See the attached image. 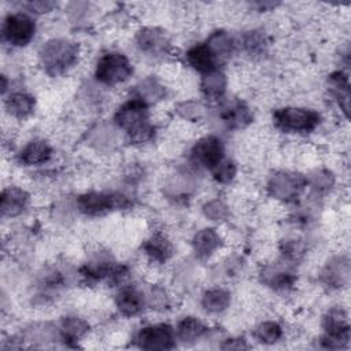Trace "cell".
<instances>
[{"label": "cell", "instance_id": "cell-15", "mask_svg": "<svg viewBox=\"0 0 351 351\" xmlns=\"http://www.w3.org/2000/svg\"><path fill=\"white\" fill-rule=\"evenodd\" d=\"M51 155H52L51 145L43 138H34L21 149L18 159L21 163L26 166H34V165H43L48 162Z\"/></svg>", "mask_w": 351, "mask_h": 351}, {"label": "cell", "instance_id": "cell-22", "mask_svg": "<svg viewBox=\"0 0 351 351\" xmlns=\"http://www.w3.org/2000/svg\"><path fill=\"white\" fill-rule=\"evenodd\" d=\"M36 100L32 95L25 92H14L5 99L7 111L19 119L29 117L34 111Z\"/></svg>", "mask_w": 351, "mask_h": 351}, {"label": "cell", "instance_id": "cell-18", "mask_svg": "<svg viewBox=\"0 0 351 351\" xmlns=\"http://www.w3.org/2000/svg\"><path fill=\"white\" fill-rule=\"evenodd\" d=\"M221 117L230 129H243L252 121V114L243 101H232L225 106Z\"/></svg>", "mask_w": 351, "mask_h": 351}, {"label": "cell", "instance_id": "cell-30", "mask_svg": "<svg viewBox=\"0 0 351 351\" xmlns=\"http://www.w3.org/2000/svg\"><path fill=\"white\" fill-rule=\"evenodd\" d=\"M282 336V328L276 321H265L255 329V337L265 344H273Z\"/></svg>", "mask_w": 351, "mask_h": 351}, {"label": "cell", "instance_id": "cell-31", "mask_svg": "<svg viewBox=\"0 0 351 351\" xmlns=\"http://www.w3.org/2000/svg\"><path fill=\"white\" fill-rule=\"evenodd\" d=\"M204 107L197 103V101H193V100H186V101H181L176 106V111L177 114L186 119V121H192V122H196V121H200L203 117H204Z\"/></svg>", "mask_w": 351, "mask_h": 351}, {"label": "cell", "instance_id": "cell-12", "mask_svg": "<svg viewBox=\"0 0 351 351\" xmlns=\"http://www.w3.org/2000/svg\"><path fill=\"white\" fill-rule=\"evenodd\" d=\"M350 261L346 256L330 259L321 271V281L330 288H341L348 282Z\"/></svg>", "mask_w": 351, "mask_h": 351}, {"label": "cell", "instance_id": "cell-38", "mask_svg": "<svg viewBox=\"0 0 351 351\" xmlns=\"http://www.w3.org/2000/svg\"><path fill=\"white\" fill-rule=\"evenodd\" d=\"M56 5V3L53 1H47V0H34V1H27L23 3L22 7H25L29 12H34V14H44L51 11L53 7Z\"/></svg>", "mask_w": 351, "mask_h": 351}, {"label": "cell", "instance_id": "cell-10", "mask_svg": "<svg viewBox=\"0 0 351 351\" xmlns=\"http://www.w3.org/2000/svg\"><path fill=\"white\" fill-rule=\"evenodd\" d=\"M261 280L276 291H287L293 285L296 277L288 265L273 263L262 269Z\"/></svg>", "mask_w": 351, "mask_h": 351}, {"label": "cell", "instance_id": "cell-6", "mask_svg": "<svg viewBox=\"0 0 351 351\" xmlns=\"http://www.w3.org/2000/svg\"><path fill=\"white\" fill-rule=\"evenodd\" d=\"M3 38L14 45V47H23L29 44L36 33V23L34 21L23 12H15L7 15L3 22Z\"/></svg>", "mask_w": 351, "mask_h": 351}, {"label": "cell", "instance_id": "cell-14", "mask_svg": "<svg viewBox=\"0 0 351 351\" xmlns=\"http://www.w3.org/2000/svg\"><path fill=\"white\" fill-rule=\"evenodd\" d=\"M115 306L122 315L133 317L143 311L145 306V298L137 288L125 287L115 296Z\"/></svg>", "mask_w": 351, "mask_h": 351}, {"label": "cell", "instance_id": "cell-9", "mask_svg": "<svg viewBox=\"0 0 351 351\" xmlns=\"http://www.w3.org/2000/svg\"><path fill=\"white\" fill-rule=\"evenodd\" d=\"M192 159L197 165L213 170L223 159L222 141L215 136L202 137L192 148Z\"/></svg>", "mask_w": 351, "mask_h": 351}, {"label": "cell", "instance_id": "cell-4", "mask_svg": "<svg viewBox=\"0 0 351 351\" xmlns=\"http://www.w3.org/2000/svg\"><path fill=\"white\" fill-rule=\"evenodd\" d=\"M133 73L129 59L121 52H107L96 63L95 77L104 85H117L126 81Z\"/></svg>", "mask_w": 351, "mask_h": 351}, {"label": "cell", "instance_id": "cell-36", "mask_svg": "<svg viewBox=\"0 0 351 351\" xmlns=\"http://www.w3.org/2000/svg\"><path fill=\"white\" fill-rule=\"evenodd\" d=\"M350 340V330L341 332V333H335V335H325L322 339V347L330 348V350H339L347 347Z\"/></svg>", "mask_w": 351, "mask_h": 351}, {"label": "cell", "instance_id": "cell-34", "mask_svg": "<svg viewBox=\"0 0 351 351\" xmlns=\"http://www.w3.org/2000/svg\"><path fill=\"white\" fill-rule=\"evenodd\" d=\"M236 165L234 162L229 160V159H222L214 169H213V177L217 182L221 184H228L230 182L234 176H236Z\"/></svg>", "mask_w": 351, "mask_h": 351}, {"label": "cell", "instance_id": "cell-19", "mask_svg": "<svg viewBox=\"0 0 351 351\" xmlns=\"http://www.w3.org/2000/svg\"><path fill=\"white\" fill-rule=\"evenodd\" d=\"M89 330V324L77 315H66L60 321L59 336L66 343L80 341Z\"/></svg>", "mask_w": 351, "mask_h": 351}, {"label": "cell", "instance_id": "cell-5", "mask_svg": "<svg viewBox=\"0 0 351 351\" xmlns=\"http://www.w3.org/2000/svg\"><path fill=\"white\" fill-rule=\"evenodd\" d=\"M129 204L126 196L108 192H88L81 195L77 200L78 210L89 217L103 215L114 208H123Z\"/></svg>", "mask_w": 351, "mask_h": 351}, {"label": "cell", "instance_id": "cell-26", "mask_svg": "<svg viewBox=\"0 0 351 351\" xmlns=\"http://www.w3.org/2000/svg\"><path fill=\"white\" fill-rule=\"evenodd\" d=\"M207 47L213 51V53L215 55L217 59H223L230 56V53L234 49V41L233 38L223 30H218L214 32L208 40H207Z\"/></svg>", "mask_w": 351, "mask_h": 351}, {"label": "cell", "instance_id": "cell-35", "mask_svg": "<svg viewBox=\"0 0 351 351\" xmlns=\"http://www.w3.org/2000/svg\"><path fill=\"white\" fill-rule=\"evenodd\" d=\"M92 144H95L97 148L111 147L114 144V133L111 129L99 126L95 130H92Z\"/></svg>", "mask_w": 351, "mask_h": 351}, {"label": "cell", "instance_id": "cell-28", "mask_svg": "<svg viewBox=\"0 0 351 351\" xmlns=\"http://www.w3.org/2000/svg\"><path fill=\"white\" fill-rule=\"evenodd\" d=\"M330 81V86L335 92V96L339 101V106L341 107V110L344 111L346 115H348V103H350V88H348V80L347 77L341 73H333L329 77Z\"/></svg>", "mask_w": 351, "mask_h": 351}, {"label": "cell", "instance_id": "cell-32", "mask_svg": "<svg viewBox=\"0 0 351 351\" xmlns=\"http://www.w3.org/2000/svg\"><path fill=\"white\" fill-rule=\"evenodd\" d=\"M306 182L318 192H326L333 186L335 178L328 170H315L306 178Z\"/></svg>", "mask_w": 351, "mask_h": 351}, {"label": "cell", "instance_id": "cell-24", "mask_svg": "<svg viewBox=\"0 0 351 351\" xmlns=\"http://www.w3.org/2000/svg\"><path fill=\"white\" fill-rule=\"evenodd\" d=\"M230 304V293L223 288H211L202 296V306L207 313L218 314L225 311Z\"/></svg>", "mask_w": 351, "mask_h": 351}, {"label": "cell", "instance_id": "cell-7", "mask_svg": "<svg viewBox=\"0 0 351 351\" xmlns=\"http://www.w3.org/2000/svg\"><path fill=\"white\" fill-rule=\"evenodd\" d=\"M136 344L143 350H171L176 346V330L167 324L141 328L136 335Z\"/></svg>", "mask_w": 351, "mask_h": 351}, {"label": "cell", "instance_id": "cell-20", "mask_svg": "<svg viewBox=\"0 0 351 351\" xmlns=\"http://www.w3.org/2000/svg\"><path fill=\"white\" fill-rule=\"evenodd\" d=\"M144 251L152 262L165 263L173 255V245L163 234H154L144 243Z\"/></svg>", "mask_w": 351, "mask_h": 351}, {"label": "cell", "instance_id": "cell-3", "mask_svg": "<svg viewBox=\"0 0 351 351\" xmlns=\"http://www.w3.org/2000/svg\"><path fill=\"white\" fill-rule=\"evenodd\" d=\"M278 129L288 133H308L319 123V114L314 110L300 107H284L273 114Z\"/></svg>", "mask_w": 351, "mask_h": 351}, {"label": "cell", "instance_id": "cell-37", "mask_svg": "<svg viewBox=\"0 0 351 351\" xmlns=\"http://www.w3.org/2000/svg\"><path fill=\"white\" fill-rule=\"evenodd\" d=\"M281 251L288 261H298L304 254V245L299 240H287Z\"/></svg>", "mask_w": 351, "mask_h": 351}, {"label": "cell", "instance_id": "cell-29", "mask_svg": "<svg viewBox=\"0 0 351 351\" xmlns=\"http://www.w3.org/2000/svg\"><path fill=\"white\" fill-rule=\"evenodd\" d=\"M241 44L251 55H262L267 47V38L262 30H250L243 34Z\"/></svg>", "mask_w": 351, "mask_h": 351}, {"label": "cell", "instance_id": "cell-2", "mask_svg": "<svg viewBox=\"0 0 351 351\" xmlns=\"http://www.w3.org/2000/svg\"><path fill=\"white\" fill-rule=\"evenodd\" d=\"M40 63L45 73L58 77L67 73L78 60V45L66 38H52L40 49Z\"/></svg>", "mask_w": 351, "mask_h": 351}, {"label": "cell", "instance_id": "cell-16", "mask_svg": "<svg viewBox=\"0 0 351 351\" xmlns=\"http://www.w3.org/2000/svg\"><path fill=\"white\" fill-rule=\"evenodd\" d=\"M221 245V237L213 228H204L199 230L192 239V248L195 255L204 261L210 258Z\"/></svg>", "mask_w": 351, "mask_h": 351}, {"label": "cell", "instance_id": "cell-13", "mask_svg": "<svg viewBox=\"0 0 351 351\" xmlns=\"http://www.w3.org/2000/svg\"><path fill=\"white\" fill-rule=\"evenodd\" d=\"M29 204V193L18 186H7L1 192V215L3 217H16L22 214Z\"/></svg>", "mask_w": 351, "mask_h": 351}, {"label": "cell", "instance_id": "cell-27", "mask_svg": "<svg viewBox=\"0 0 351 351\" xmlns=\"http://www.w3.org/2000/svg\"><path fill=\"white\" fill-rule=\"evenodd\" d=\"M322 325L328 335H335V333H341V332L350 330L347 313L339 307L330 308L326 313V315L324 317Z\"/></svg>", "mask_w": 351, "mask_h": 351}, {"label": "cell", "instance_id": "cell-11", "mask_svg": "<svg viewBox=\"0 0 351 351\" xmlns=\"http://www.w3.org/2000/svg\"><path fill=\"white\" fill-rule=\"evenodd\" d=\"M136 44L141 52L149 55H162L169 48V38L158 27H144L136 36Z\"/></svg>", "mask_w": 351, "mask_h": 351}, {"label": "cell", "instance_id": "cell-40", "mask_svg": "<svg viewBox=\"0 0 351 351\" xmlns=\"http://www.w3.org/2000/svg\"><path fill=\"white\" fill-rule=\"evenodd\" d=\"M221 348H223V350H244V348H248V346L245 344L244 339H228L221 346Z\"/></svg>", "mask_w": 351, "mask_h": 351}, {"label": "cell", "instance_id": "cell-33", "mask_svg": "<svg viewBox=\"0 0 351 351\" xmlns=\"http://www.w3.org/2000/svg\"><path fill=\"white\" fill-rule=\"evenodd\" d=\"M203 213L210 221H214V222H222L229 215L228 206L219 199H213V200L207 202L203 206Z\"/></svg>", "mask_w": 351, "mask_h": 351}, {"label": "cell", "instance_id": "cell-39", "mask_svg": "<svg viewBox=\"0 0 351 351\" xmlns=\"http://www.w3.org/2000/svg\"><path fill=\"white\" fill-rule=\"evenodd\" d=\"M149 304L152 306V308H167L169 306V298L166 295V292L162 288H154L149 296Z\"/></svg>", "mask_w": 351, "mask_h": 351}, {"label": "cell", "instance_id": "cell-25", "mask_svg": "<svg viewBox=\"0 0 351 351\" xmlns=\"http://www.w3.org/2000/svg\"><path fill=\"white\" fill-rule=\"evenodd\" d=\"M206 330H207V328L199 318L185 317L178 322L177 329H176V336L182 343H193V341L199 340L204 335Z\"/></svg>", "mask_w": 351, "mask_h": 351}, {"label": "cell", "instance_id": "cell-21", "mask_svg": "<svg viewBox=\"0 0 351 351\" xmlns=\"http://www.w3.org/2000/svg\"><path fill=\"white\" fill-rule=\"evenodd\" d=\"M136 99L144 101L145 104L156 103L166 96V88L155 78L145 77L134 86Z\"/></svg>", "mask_w": 351, "mask_h": 351}, {"label": "cell", "instance_id": "cell-1", "mask_svg": "<svg viewBox=\"0 0 351 351\" xmlns=\"http://www.w3.org/2000/svg\"><path fill=\"white\" fill-rule=\"evenodd\" d=\"M114 121L133 143H145L154 137V128L148 122V104L138 99L123 103L115 112Z\"/></svg>", "mask_w": 351, "mask_h": 351}, {"label": "cell", "instance_id": "cell-23", "mask_svg": "<svg viewBox=\"0 0 351 351\" xmlns=\"http://www.w3.org/2000/svg\"><path fill=\"white\" fill-rule=\"evenodd\" d=\"M226 75L221 70L215 69L213 71L203 74L200 86L204 96L210 99H219L226 90Z\"/></svg>", "mask_w": 351, "mask_h": 351}, {"label": "cell", "instance_id": "cell-17", "mask_svg": "<svg viewBox=\"0 0 351 351\" xmlns=\"http://www.w3.org/2000/svg\"><path fill=\"white\" fill-rule=\"evenodd\" d=\"M186 62L195 70L206 74L217 69V58L207 44H196L191 47L185 53Z\"/></svg>", "mask_w": 351, "mask_h": 351}, {"label": "cell", "instance_id": "cell-8", "mask_svg": "<svg viewBox=\"0 0 351 351\" xmlns=\"http://www.w3.org/2000/svg\"><path fill=\"white\" fill-rule=\"evenodd\" d=\"M304 184L306 180L300 174L289 171H277L270 177L267 191L274 199L291 202L299 196Z\"/></svg>", "mask_w": 351, "mask_h": 351}]
</instances>
